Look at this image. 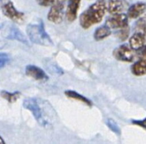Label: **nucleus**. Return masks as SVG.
<instances>
[{
	"mask_svg": "<svg viewBox=\"0 0 146 144\" xmlns=\"http://www.w3.org/2000/svg\"><path fill=\"white\" fill-rule=\"evenodd\" d=\"M107 6L108 2L106 0H97L80 15V26L84 29H88L93 25L99 23L105 15Z\"/></svg>",
	"mask_w": 146,
	"mask_h": 144,
	"instance_id": "1",
	"label": "nucleus"
},
{
	"mask_svg": "<svg viewBox=\"0 0 146 144\" xmlns=\"http://www.w3.org/2000/svg\"><path fill=\"white\" fill-rule=\"evenodd\" d=\"M27 32L30 40L34 44L44 46L52 44L50 36L45 32L42 20H38V22H34L33 24H29L27 27Z\"/></svg>",
	"mask_w": 146,
	"mask_h": 144,
	"instance_id": "2",
	"label": "nucleus"
},
{
	"mask_svg": "<svg viewBox=\"0 0 146 144\" xmlns=\"http://www.w3.org/2000/svg\"><path fill=\"white\" fill-rule=\"evenodd\" d=\"M1 9L3 14L16 23H23L25 20V15L23 12L17 10L11 0H2Z\"/></svg>",
	"mask_w": 146,
	"mask_h": 144,
	"instance_id": "3",
	"label": "nucleus"
},
{
	"mask_svg": "<svg viewBox=\"0 0 146 144\" xmlns=\"http://www.w3.org/2000/svg\"><path fill=\"white\" fill-rule=\"evenodd\" d=\"M23 107L29 110L35 120L38 122L40 126H45L48 125V121L44 118L43 114V111L38 102V101L34 98H27L23 101Z\"/></svg>",
	"mask_w": 146,
	"mask_h": 144,
	"instance_id": "4",
	"label": "nucleus"
},
{
	"mask_svg": "<svg viewBox=\"0 0 146 144\" xmlns=\"http://www.w3.org/2000/svg\"><path fill=\"white\" fill-rule=\"evenodd\" d=\"M113 55L116 60L121 61H125V62L133 61L135 56L134 50L131 48L130 45H127V44H122L117 47L114 50Z\"/></svg>",
	"mask_w": 146,
	"mask_h": 144,
	"instance_id": "5",
	"label": "nucleus"
},
{
	"mask_svg": "<svg viewBox=\"0 0 146 144\" xmlns=\"http://www.w3.org/2000/svg\"><path fill=\"white\" fill-rule=\"evenodd\" d=\"M128 16L126 14L121 13L112 15L106 20L105 25L113 29H122L128 26Z\"/></svg>",
	"mask_w": 146,
	"mask_h": 144,
	"instance_id": "6",
	"label": "nucleus"
},
{
	"mask_svg": "<svg viewBox=\"0 0 146 144\" xmlns=\"http://www.w3.org/2000/svg\"><path fill=\"white\" fill-rule=\"evenodd\" d=\"M47 18L50 21L55 24H60L63 19V4L55 3L50 9L47 14Z\"/></svg>",
	"mask_w": 146,
	"mask_h": 144,
	"instance_id": "7",
	"label": "nucleus"
},
{
	"mask_svg": "<svg viewBox=\"0 0 146 144\" xmlns=\"http://www.w3.org/2000/svg\"><path fill=\"white\" fill-rule=\"evenodd\" d=\"M26 74L35 80L41 82L46 81L48 79V76L46 75L44 71L34 65H28L26 67Z\"/></svg>",
	"mask_w": 146,
	"mask_h": 144,
	"instance_id": "8",
	"label": "nucleus"
},
{
	"mask_svg": "<svg viewBox=\"0 0 146 144\" xmlns=\"http://www.w3.org/2000/svg\"><path fill=\"white\" fill-rule=\"evenodd\" d=\"M146 10V3L144 2H138L131 5L127 9V16L130 19L139 18Z\"/></svg>",
	"mask_w": 146,
	"mask_h": 144,
	"instance_id": "9",
	"label": "nucleus"
},
{
	"mask_svg": "<svg viewBox=\"0 0 146 144\" xmlns=\"http://www.w3.org/2000/svg\"><path fill=\"white\" fill-rule=\"evenodd\" d=\"M80 0H68V4L66 11V17L68 21L72 22L76 19L80 8Z\"/></svg>",
	"mask_w": 146,
	"mask_h": 144,
	"instance_id": "10",
	"label": "nucleus"
},
{
	"mask_svg": "<svg viewBox=\"0 0 146 144\" xmlns=\"http://www.w3.org/2000/svg\"><path fill=\"white\" fill-rule=\"evenodd\" d=\"M145 35L139 32H134L129 38V45L133 50H139L145 46Z\"/></svg>",
	"mask_w": 146,
	"mask_h": 144,
	"instance_id": "11",
	"label": "nucleus"
},
{
	"mask_svg": "<svg viewBox=\"0 0 146 144\" xmlns=\"http://www.w3.org/2000/svg\"><path fill=\"white\" fill-rule=\"evenodd\" d=\"M126 6V3L123 0H109L107 10L111 15L121 14Z\"/></svg>",
	"mask_w": 146,
	"mask_h": 144,
	"instance_id": "12",
	"label": "nucleus"
},
{
	"mask_svg": "<svg viewBox=\"0 0 146 144\" xmlns=\"http://www.w3.org/2000/svg\"><path fill=\"white\" fill-rule=\"evenodd\" d=\"M110 34H111V28H110L108 26L104 25V26H101L96 29V31L93 34V37H94L95 40L100 41V40H103V39L108 38Z\"/></svg>",
	"mask_w": 146,
	"mask_h": 144,
	"instance_id": "13",
	"label": "nucleus"
},
{
	"mask_svg": "<svg viewBox=\"0 0 146 144\" xmlns=\"http://www.w3.org/2000/svg\"><path fill=\"white\" fill-rule=\"evenodd\" d=\"M132 73L136 76H143L146 74V59H141L132 66Z\"/></svg>",
	"mask_w": 146,
	"mask_h": 144,
	"instance_id": "14",
	"label": "nucleus"
},
{
	"mask_svg": "<svg viewBox=\"0 0 146 144\" xmlns=\"http://www.w3.org/2000/svg\"><path fill=\"white\" fill-rule=\"evenodd\" d=\"M65 95L68 97L72 98V99H74V100H77V101H80V102H81L82 103H85L87 106H90L91 107L92 105V102H91V100H89L86 96L79 94L76 91H74V90H66L65 91Z\"/></svg>",
	"mask_w": 146,
	"mask_h": 144,
	"instance_id": "15",
	"label": "nucleus"
},
{
	"mask_svg": "<svg viewBox=\"0 0 146 144\" xmlns=\"http://www.w3.org/2000/svg\"><path fill=\"white\" fill-rule=\"evenodd\" d=\"M8 38H11V39H17L21 42H23L25 44H27V40L25 38V37L22 35V33L16 28V27H13L11 26L10 27V30H9V35L8 36Z\"/></svg>",
	"mask_w": 146,
	"mask_h": 144,
	"instance_id": "16",
	"label": "nucleus"
},
{
	"mask_svg": "<svg viewBox=\"0 0 146 144\" xmlns=\"http://www.w3.org/2000/svg\"><path fill=\"white\" fill-rule=\"evenodd\" d=\"M1 96H3V98L6 99L8 102L12 103V102H15L21 96V93L18 92V91L10 93V92L5 91V90H2L1 91Z\"/></svg>",
	"mask_w": 146,
	"mask_h": 144,
	"instance_id": "17",
	"label": "nucleus"
},
{
	"mask_svg": "<svg viewBox=\"0 0 146 144\" xmlns=\"http://www.w3.org/2000/svg\"><path fill=\"white\" fill-rule=\"evenodd\" d=\"M134 32H139L146 35V20L140 18L137 20L134 26Z\"/></svg>",
	"mask_w": 146,
	"mask_h": 144,
	"instance_id": "18",
	"label": "nucleus"
},
{
	"mask_svg": "<svg viewBox=\"0 0 146 144\" xmlns=\"http://www.w3.org/2000/svg\"><path fill=\"white\" fill-rule=\"evenodd\" d=\"M106 125H107V126H108L114 133H115V134H117V135H120V134H121V129H120V127L118 126L117 123H116L114 120H112V119H108V120H107V122H106Z\"/></svg>",
	"mask_w": 146,
	"mask_h": 144,
	"instance_id": "19",
	"label": "nucleus"
},
{
	"mask_svg": "<svg viewBox=\"0 0 146 144\" xmlns=\"http://www.w3.org/2000/svg\"><path fill=\"white\" fill-rule=\"evenodd\" d=\"M129 36V28L125 27L122 29H120V31H118L117 32V37L121 39V40H125L128 38Z\"/></svg>",
	"mask_w": 146,
	"mask_h": 144,
	"instance_id": "20",
	"label": "nucleus"
},
{
	"mask_svg": "<svg viewBox=\"0 0 146 144\" xmlns=\"http://www.w3.org/2000/svg\"><path fill=\"white\" fill-rule=\"evenodd\" d=\"M36 2L40 6L48 7V6H52L56 3V0H36Z\"/></svg>",
	"mask_w": 146,
	"mask_h": 144,
	"instance_id": "21",
	"label": "nucleus"
},
{
	"mask_svg": "<svg viewBox=\"0 0 146 144\" xmlns=\"http://www.w3.org/2000/svg\"><path fill=\"white\" fill-rule=\"evenodd\" d=\"M9 61V56L8 55L4 54V53H1L0 55V67L1 68H3Z\"/></svg>",
	"mask_w": 146,
	"mask_h": 144,
	"instance_id": "22",
	"label": "nucleus"
},
{
	"mask_svg": "<svg viewBox=\"0 0 146 144\" xmlns=\"http://www.w3.org/2000/svg\"><path fill=\"white\" fill-rule=\"evenodd\" d=\"M133 124L139 126H140V127L146 130V118L145 120H133Z\"/></svg>",
	"mask_w": 146,
	"mask_h": 144,
	"instance_id": "23",
	"label": "nucleus"
},
{
	"mask_svg": "<svg viewBox=\"0 0 146 144\" xmlns=\"http://www.w3.org/2000/svg\"><path fill=\"white\" fill-rule=\"evenodd\" d=\"M139 54L143 59H146V45H145L143 48H141L139 50Z\"/></svg>",
	"mask_w": 146,
	"mask_h": 144,
	"instance_id": "24",
	"label": "nucleus"
},
{
	"mask_svg": "<svg viewBox=\"0 0 146 144\" xmlns=\"http://www.w3.org/2000/svg\"><path fill=\"white\" fill-rule=\"evenodd\" d=\"M0 144H5L3 139V137H0Z\"/></svg>",
	"mask_w": 146,
	"mask_h": 144,
	"instance_id": "25",
	"label": "nucleus"
}]
</instances>
